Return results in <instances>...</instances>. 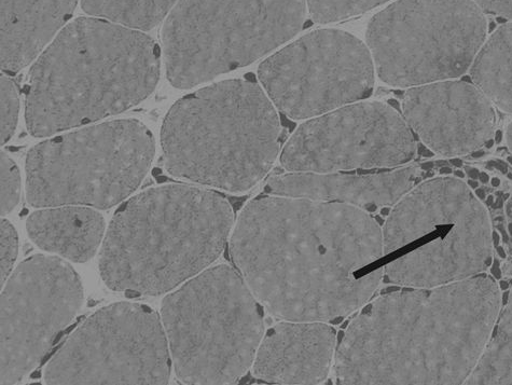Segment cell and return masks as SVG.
Here are the masks:
<instances>
[{"label": "cell", "mask_w": 512, "mask_h": 385, "mask_svg": "<svg viewBox=\"0 0 512 385\" xmlns=\"http://www.w3.org/2000/svg\"><path fill=\"white\" fill-rule=\"evenodd\" d=\"M229 255L255 297L280 321L332 322L363 308L384 268L381 225L355 206L267 195L249 202Z\"/></svg>", "instance_id": "obj_1"}, {"label": "cell", "mask_w": 512, "mask_h": 385, "mask_svg": "<svg viewBox=\"0 0 512 385\" xmlns=\"http://www.w3.org/2000/svg\"><path fill=\"white\" fill-rule=\"evenodd\" d=\"M502 294L486 273L435 287H399L365 305L340 341L342 385H460L486 349Z\"/></svg>", "instance_id": "obj_2"}, {"label": "cell", "mask_w": 512, "mask_h": 385, "mask_svg": "<svg viewBox=\"0 0 512 385\" xmlns=\"http://www.w3.org/2000/svg\"><path fill=\"white\" fill-rule=\"evenodd\" d=\"M159 76L154 39L106 20L79 18L65 26L32 68L27 129L48 137L120 114L144 101Z\"/></svg>", "instance_id": "obj_3"}, {"label": "cell", "mask_w": 512, "mask_h": 385, "mask_svg": "<svg viewBox=\"0 0 512 385\" xmlns=\"http://www.w3.org/2000/svg\"><path fill=\"white\" fill-rule=\"evenodd\" d=\"M234 212L217 192L176 184L147 189L122 204L100 254V273L115 292L169 293L226 249Z\"/></svg>", "instance_id": "obj_4"}, {"label": "cell", "mask_w": 512, "mask_h": 385, "mask_svg": "<svg viewBox=\"0 0 512 385\" xmlns=\"http://www.w3.org/2000/svg\"><path fill=\"white\" fill-rule=\"evenodd\" d=\"M281 134L278 109L261 86L221 81L172 107L161 135L164 165L182 180L244 192L272 169Z\"/></svg>", "instance_id": "obj_5"}, {"label": "cell", "mask_w": 512, "mask_h": 385, "mask_svg": "<svg viewBox=\"0 0 512 385\" xmlns=\"http://www.w3.org/2000/svg\"><path fill=\"white\" fill-rule=\"evenodd\" d=\"M264 307L242 275L223 264L166 296L161 320L176 377L190 385L238 383L266 334Z\"/></svg>", "instance_id": "obj_6"}, {"label": "cell", "mask_w": 512, "mask_h": 385, "mask_svg": "<svg viewBox=\"0 0 512 385\" xmlns=\"http://www.w3.org/2000/svg\"><path fill=\"white\" fill-rule=\"evenodd\" d=\"M308 12L307 0H178L162 31L171 84L190 89L264 58Z\"/></svg>", "instance_id": "obj_7"}, {"label": "cell", "mask_w": 512, "mask_h": 385, "mask_svg": "<svg viewBox=\"0 0 512 385\" xmlns=\"http://www.w3.org/2000/svg\"><path fill=\"white\" fill-rule=\"evenodd\" d=\"M155 153V137L136 120L54 137L27 155V201L35 208H113L141 186Z\"/></svg>", "instance_id": "obj_8"}, {"label": "cell", "mask_w": 512, "mask_h": 385, "mask_svg": "<svg viewBox=\"0 0 512 385\" xmlns=\"http://www.w3.org/2000/svg\"><path fill=\"white\" fill-rule=\"evenodd\" d=\"M487 34L474 0H398L373 17L366 39L379 78L413 88L465 75Z\"/></svg>", "instance_id": "obj_9"}, {"label": "cell", "mask_w": 512, "mask_h": 385, "mask_svg": "<svg viewBox=\"0 0 512 385\" xmlns=\"http://www.w3.org/2000/svg\"><path fill=\"white\" fill-rule=\"evenodd\" d=\"M172 357L162 320L151 308L119 302L83 322L44 371L50 385L168 384Z\"/></svg>", "instance_id": "obj_10"}, {"label": "cell", "mask_w": 512, "mask_h": 385, "mask_svg": "<svg viewBox=\"0 0 512 385\" xmlns=\"http://www.w3.org/2000/svg\"><path fill=\"white\" fill-rule=\"evenodd\" d=\"M257 75L279 113L309 120L368 99L376 67L362 40L328 29L274 53L260 64Z\"/></svg>", "instance_id": "obj_11"}, {"label": "cell", "mask_w": 512, "mask_h": 385, "mask_svg": "<svg viewBox=\"0 0 512 385\" xmlns=\"http://www.w3.org/2000/svg\"><path fill=\"white\" fill-rule=\"evenodd\" d=\"M417 153L415 134L394 107L362 101L302 123L285 144L281 164L287 173L393 169Z\"/></svg>", "instance_id": "obj_12"}, {"label": "cell", "mask_w": 512, "mask_h": 385, "mask_svg": "<svg viewBox=\"0 0 512 385\" xmlns=\"http://www.w3.org/2000/svg\"><path fill=\"white\" fill-rule=\"evenodd\" d=\"M82 302L79 275L61 257L22 261L2 292V385L20 383L45 360Z\"/></svg>", "instance_id": "obj_13"}, {"label": "cell", "mask_w": 512, "mask_h": 385, "mask_svg": "<svg viewBox=\"0 0 512 385\" xmlns=\"http://www.w3.org/2000/svg\"><path fill=\"white\" fill-rule=\"evenodd\" d=\"M403 114L423 144L445 157L473 154L495 135L492 102L466 80H445L404 93Z\"/></svg>", "instance_id": "obj_14"}, {"label": "cell", "mask_w": 512, "mask_h": 385, "mask_svg": "<svg viewBox=\"0 0 512 385\" xmlns=\"http://www.w3.org/2000/svg\"><path fill=\"white\" fill-rule=\"evenodd\" d=\"M492 232L488 211L466 218L445 236L384 267L383 282L420 288L475 277L493 263Z\"/></svg>", "instance_id": "obj_15"}, {"label": "cell", "mask_w": 512, "mask_h": 385, "mask_svg": "<svg viewBox=\"0 0 512 385\" xmlns=\"http://www.w3.org/2000/svg\"><path fill=\"white\" fill-rule=\"evenodd\" d=\"M337 349V332L329 323L282 321L266 330L251 371L257 380L272 384H322Z\"/></svg>", "instance_id": "obj_16"}, {"label": "cell", "mask_w": 512, "mask_h": 385, "mask_svg": "<svg viewBox=\"0 0 512 385\" xmlns=\"http://www.w3.org/2000/svg\"><path fill=\"white\" fill-rule=\"evenodd\" d=\"M422 168L406 167L373 174L286 173L268 181L267 195L308 198L375 212L404 198L421 181Z\"/></svg>", "instance_id": "obj_17"}, {"label": "cell", "mask_w": 512, "mask_h": 385, "mask_svg": "<svg viewBox=\"0 0 512 385\" xmlns=\"http://www.w3.org/2000/svg\"><path fill=\"white\" fill-rule=\"evenodd\" d=\"M458 177L442 176L413 187L387 215L382 226L384 253L389 255L444 225L486 209Z\"/></svg>", "instance_id": "obj_18"}, {"label": "cell", "mask_w": 512, "mask_h": 385, "mask_svg": "<svg viewBox=\"0 0 512 385\" xmlns=\"http://www.w3.org/2000/svg\"><path fill=\"white\" fill-rule=\"evenodd\" d=\"M79 0H2V71L15 75L71 19Z\"/></svg>", "instance_id": "obj_19"}, {"label": "cell", "mask_w": 512, "mask_h": 385, "mask_svg": "<svg viewBox=\"0 0 512 385\" xmlns=\"http://www.w3.org/2000/svg\"><path fill=\"white\" fill-rule=\"evenodd\" d=\"M27 233L41 250L73 263H87L105 239L104 217L89 206L65 205L33 213Z\"/></svg>", "instance_id": "obj_20"}, {"label": "cell", "mask_w": 512, "mask_h": 385, "mask_svg": "<svg viewBox=\"0 0 512 385\" xmlns=\"http://www.w3.org/2000/svg\"><path fill=\"white\" fill-rule=\"evenodd\" d=\"M469 74L493 104L512 114V22L498 27L482 46Z\"/></svg>", "instance_id": "obj_21"}, {"label": "cell", "mask_w": 512, "mask_h": 385, "mask_svg": "<svg viewBox=\"0 0 512 385\" xmlns=\"http://www.w3.org/2000/svg\"><path fill=\"white\" fill-rule=\"evenodd\" d=\"M467 385H512V290Z\"/></svg>", "instance_id": "obj_22"}, {"label": "cell", "mask_w": 512, "mask_h": 385, "mask_svg": "<svg viewBox=\"0 0 512 385\" xmlns=\"http://www.w3.org/2000/svg\"><path fill=\"white\" fill-rule=\"evenodd\" d=\"M178 0H81L92 18L147 32L169 17Z\"/></svg>", "instance_id": "obj_23"}, {"label": "cell", "mask_w": 512, "mask_h": 385, "mask_svg": "<svg viewBox=\"0 0 512 385\" xmlns=\"http://www.w3.org/2000/svg\"><path fill=\"white\" fill-rule=\"evenodd\" d=\"M386 2L389 0H307L311 19L318 24L356 17Z\"/></svg>", "instance_id": "obj_24"}, {"label": "cell", "mask_w": 512, "mask_h": 385, "mask_svg": "<svg viewBox=\"0 0 512 385\" xmlns=\"http://www.w3.org/2000/svg\"><path fill=\"white\" fill-rule=\"evenodd\" d=\"M21 196V177L15 161L2 151V205L0 213L6 217L17 208Z\"/></svg>", "instance_id": "obj_25"}, {"label": "cell", "mask_w": 512, "mask_h": 385, "mask_svg": "<svg viewBox=\"0 0 512 385\" xmlns=\"http://www.w3.org/2000/svg\"><path fill=\"white\" fill-rule=\"evenodd\" d=\"M20 109L19 90L15 80L2 76V145L15 133Z\"/></svg>", "instance_id": "obj_26"}, {"label": "cell", "mask_w": 512, "mask_h": 385, "mask_svg": "<svg viewBox=\"0 0 512 385\" xmlns=\"http://www.w3.org/2000/svg\"><path fill=\"white\" fill-rule=\"evenodd\" d=\"M19 250L18 233L9 220H2V288L16 264Z\"/></svg>", "instance_id": "obj_27"}, {"label": "cell", "mask_w": 512, "mask_h": 385, "mask_svg": "<svg viewBox=\"0 0 512 385\" xmlns=\"http://www.w3.org/2000/svg\"><path fill=\"white\" fill-rule=\"evenodd\" d=\"M483 12L504 20H512V0H474Z\"/></svg>", "instance_id": "obj_28"}, {"label": "cell", "mask_w": 512, "mask_h": 385, "mask_svg": "<svg viewBox=\"0 0 512 385\" xmlns=\"http://www.w3.org/2000/svg\"><path fill=\"white\" fill-rule=\"evenodd\" d=\"M491 274L495 280H502L501 263L497 258L493 259V263L491 265Z\"/></svg>", "instance_id": "obj_29"}, {"label": "cell", "mask_w": 512, "mask_h": 385, "mask_svg": "<svg viewBox=\"0 0 512 385\" xmlns=\"http://www.w3.org/2000/svg\"><path fill=\"white\" fill-rule=\"evenodd\" d=\"M488 168L496 169L506 175L508 173V165L502 160H495V161L488 162Z\"/></svg>", "instance_id": "obj_30"}, {"label": "cell", "mask_w": 512, "mask_h": 385, "mask_svg": "<svg viewBox=\"0 0 512 385\" xmlns=\"http://www.w3.org/2000/svg\"><path fill=\"white\" fill-rule=\"evenodd\" d=\"M506 215L508 219V232L512 239V195L509 197L506 204Z\"/></svg>", "instance_id": "obj_31"}, {"label": "cell", "mask_w": 512, "mask_h": 385, "mask_svg": "<svg viewBox=\"0 0 512 385\" xmlns=\"http://www.w3.org/2000/svg\"><path fill=\"white\" fill-rule=\"evenodd\" d=\"M466 174L469 176L470 180H479L480 172L475 168H466Z\"/></svg>", "instance_id": "obj_32"}, {"label": "cell", "mask_w": 512, "mask_h": 385, "mask_svg": "<svg viewBox=\"0 0 512 385\" xmlns=\"http://www.w3.org/2000/svg\"><path fill=\"white\" fill-rule=\"evenodd\" d=\"M496 229L501 232L504 243L509 242V235L503 224H498Z\"/></svg>", "instance_id": "obj_33"}, {"label": "cell", "mask_w": 512, "mask_h": 385, "mask_svg": "<svg viewBox=\"0 0 512 385\" xmlns=\"http://www.w3.org/2000/svg\"><path fill=\"white\" fill-rule=\"evenodd\" d=\"M498 195H500V198L496 199L494 201V204L492 205V208L494 210H500V209L504 208V198L501 197L503 194H498Z\"/></svg>", "instance_id": "obj_34"}, {"label": "cell", "mask_w": 512, "mask_h": 385, "mask_svg": "<svg viewBox=\"0 0 512 385\" xmlns=\"http://www.w3.org/2000/svg\"><path fill=\"white\" fill-rule=\"evenodd\" d=\"M492 241H493V246L495 247V249L497 246H500V243H501L500 233H498L495 230L492 232Z\"/></svg>", "instance_id": "obj_35"}, {"label": "cell", "mask_w": 512, "mask_h": 385, "mask_svg": "<svg viewBox=\"0 0 512 385\" xmlns=\"http://www.w3.org/2000/svg\"><path fill=\"white\" fill-rule=\"evenodd\" d=\"M506 140H507L508 147L512 153V123L507 129Z\"/></svg>", "instance_id": "obj_36"}, {"label": "cell", "mask_w": 512, "mask_h": 385, "mask_svg": "<svg viewBox=\"0 0 512 385\" xmlns=\"http://www.w3.org/2000/svg\"><path fill=\"white\" fill-rule=\"evenodd\" d=\"M475 195L477 196V198L481 201L483 200H486L487 198V195H486V190L482 189V188H477L476 192H475Z\"/></svg>", "instance_id": "obj_37"}, {"label": "cell", "mask_w": 512, "mask_h": 385, "mask_svg": "<svg viewBox=\"0 0 512 385\" xmlns=\"http://www.w3.org/2000/svg\"><path fill=\"white\" fill-rule=\"evenodd\" d=\"M479 181L482 184H488L490 182V177L487 173H480L479 174Z\"/></svg>", "instance_id": "obj_38"}, {"label": "cell", "mask_w": 512, "mask_h": 385, "mask_svg": "<svg viewBox=\"0 0 512 385\" xmlns=\"http://www.w3.org/2000/svg\"><path fill=\"white\" fill-rule=\"evenodd\" d=\"M450 163L453 165V167L455 168H462L463 167V161L459 158H454V159H451L450 160Z\"/></svg>", "instance_id": "obj_39"}, {"label": "cell", "mask_w": 512, "mask_h": 385, "mask_svg": "<svg viewBox=\"0 0 512 385\" xmlns=\"http://www.w3.org/2000/svg\"><path fill=\"white\" fill-rule=\"evenodd\" d=\"M496 252H497L498 256H500L503 259H506L507 254H506V251L504 250V247L497 246L496 247Z\"/></svg>", "instance_id": "obj_40"}, {"label": "cell", "mask_w": 512, "mask_h": 385, "mask_svg": "<svg viewBox=\"0 0 512 385\" xmlns=\"http://www.w3.org/2000/svg\"><path fill=\"white\" fill-rule=\"evenodd\" d=\"M484 155H486V153H484L483 150L479 149V150L474 151V153L472 154V158L479 159V158L483 157Z\"/></svg>", "instance_id": "obj_41"}, {"label": "cell", "mask_w": 512, "mask_h": 385, "mask_svg": "<svg viewBox=\"0 0 512 385\" xmlns=\"http://www.w3.org/2000/svg\"><path fill=\"white\" fill-rule=\"evenodd\" d=\"M502 140H503V133H502V131H496L495 132V142L497 144H500L502 142Z\"/></svg>", "instance_id": "obj_42"}, {"label": "cell", "mask_w": 512, "mask_h": 385, "mask_svg": "<svg viewBox=\"0 0 512 385\" xmlns=\"http://www.w3.org/2000/svg\"><path fill=\"white\" fill-rule=\"evenodd\" d=\"M509 287H510V284L507 281L501 280V282H500V290L501 291H503V292L508 291Z\"/></svg>", "instance_id": "obj_43"}, {"label": "cell", "mask_w": 512, "mask_h": 385, "mask_svg": "<svg viewBox=\"0 0 512 385\" xmlns=\"http://www.w3.org/2000/svg\"><path fill=\"white\" fill-rule=\"evenodd\" d=\"M509 294L510 292L505 291L504 294L502 295V307L507 305V302L509 300Z\"/></svg>", "instance_id": "obj_44"}, {"label": "cell", "mask_w": 512, "mask_h": 385, "mask_svg": "<svg viewBox=\"0 0 512 385\" xmlns=\"http://www.w3.org/2000/svg\"><path fill=\"white\" fill-rule=\"evenodd\" d=\"M467 185L473 189H477L479 187V183L477 180H469Z\"/></svg>", "instance_id": "obj_45"}, {"label": "cell", "mask_w": 512, "mask_h": 385, "mask_svg": "<svg viewBox=\"0 0 512 385\" xmlns=\"http://www.w3.org/2000/svg\"><path fill=\"white\" fill-rule=\"evenodd\" d=\"M491 184L493 187H500V185H501L500 178H497V177L492 178Z\"/></svg>", "instance_id": "obj_46"}, {"label": "cell", "mask_w": 512, "mask_h": 385, "mask_svg": "<svg viewBox=\"0 0 512 385\" xmlns=\"http://www.w3.org/2000/svg\"><path fill=\"white\" fill-rule=\"evenodd\" d=\"M440 174L449 175L452 174V169L449 167H444L440 169Z\"/></svg>", "instance_id": "obj_47"}, {"label": "cell", "mask_w": 512, "mask_h": 385, "mask_svg": "<svg viewBox=\"0 0 512 385\" xmlns=\"http://www.w3.org/2000/svg\"><path fill=\"white\" fill-rule=\"evenodd\" d=\"M421 168L423 170H425V171L432 170L434 168V164L433 163H426V164H423Z\"/></svg>", "instance_id": "obj_48"}, {"label": "cell", "mask_w": 512, "mask_h": 385, "mask_svg": "<svg viewBox=\"0 0 512 385\" xmlns=\"http://www.w3.org/2000/svg\"><path fill=\"white\" fill-rule=\"evenodd\" d=\"M454 175H455V177L460 178V180H463V178L465 177V173L461 170L455 171Z\"/></svg>", "instance_id": "obj_49"}, {"label": "cell", "mask_w": 512, "mask_h": 385, "mask_svg": "<svg viewBox=\"0 0 512 385\" xmlns=\"http://www.w3.org/2000/svg\"><path fill=\"white\" fill-rule=\"evenodd\" d=\"M494 197L493 196H489L488 199H487V206H490V208H492V205L494 204Z\"/></svg>", "instance_id": "obj_50"}, {"label": "cell", "mask_w": 512, "mask_h": 385, "mask_svg": "<svg viewBox=\"0 0 512 385\" xmlns=\"http://www.w3.org/2000/svg\"><path fill=\"white\" fill-rule=\"evenodd\" d=\"M494 143H495L494 140H490L489 142H487L486 146H484V147H487L490 149L493 147Z\"/></svg>", "instance_id": "obj_51"}, {"label": "cell", "mask_w": 512, "mask_h": 385, "mask_svg": "<svg viewBox=\"0 0 512 385\" xmlns=\"http://www.w3.org/2000/svg\"><path fill=\"white\" fill-rule=\"evenodd\" d=\"M508 162L512 165V156L511 157H508Z\"/></svg>", "instance_id": "obj_52"}, {"label": "cell", "mask_w": 512, "mask_h": 385, "mask_svg": "<svg viewBox=\"0 0 512 385\" xmlns=\"http://www.w3.org/2000/svg\"><path fill=\"white\" fill-rule=\"evenodd\" d=\"M509 180H512V173H507Z\"/></svg>", "instance_id": "obj_53"}]
</instances>
